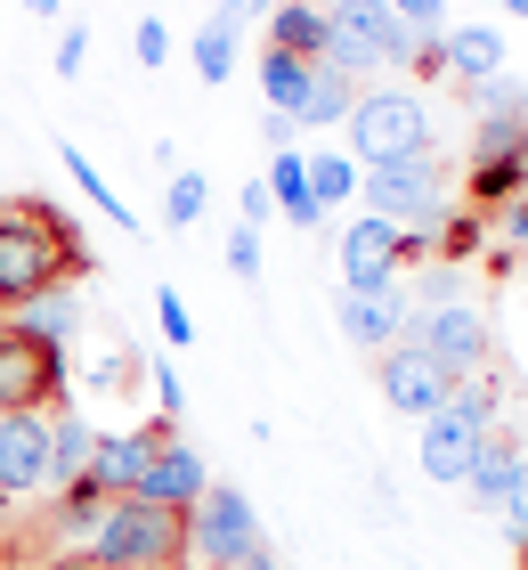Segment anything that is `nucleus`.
<instances>
[{"instance_id": "aec40b11", "label": "nucleus", "mask_w": 528, "mask_h": 570, "mask_svg": "<svg viewBox=\"0 0 528 570\" xmlns=\"http://www.w3.org/2000/svg\"><path fill=\"white\" fill-rule=\"evenodd\" d=\"M90 449H98V432L73 416V407H58V424H49V489H73L90 473Z\"/></svg>"}, {"instance_id": "0eeeda50", "label": "nucleus", "mask_w": 528, "mask_h": 570, "mask_svg": "<svg viewBox=\"0 0 528 570\" xmlns=\"http://www.w3.org/2000/svg\"><path fill=\"white\" fill-rule=\"evenodd\" d=\"M188 547L203 554V562H245L252 547H260V513H252V498H245V489H220V481H211L203 489V505L188 513Z\"/></svg>"}, {"instance_id": "a878e982", "label": "nucleus", "mask_w": 528, "mask_h": 570, "mask_svg": "<svg viewBox=\"0 0 528 570\" xmlns=\"http://www.w3.org/2000/svg\"><path fill=\"white\" fill-rule=\"evenodd\" d=\"M471 107H480V122H520L528 115V82L505 66V73H488V82H471Z\"/></svg>"}, {"instance_id": "f8f14e48", "label": "nucleus", "mask_w": 528, "mask_h": 570, "mask_svg": "<svg viewBox=\"0 0 528 570\" xmlns=\"http://www.w3.org/2000/svg\"><path fill=\"white\" fill-rule=\"evenodd\" d=\"M49 481V416H0V498H33Z\"/></svg>"}, {"instance_id": "393cba45", "label": "nucleus", "mask_w": 528, "mask_h": 570, "mask_svg": "<svg viewBox=\"0 0 528 570\" xmlns=\"http://www.w3.org/2000/svg\"><path fill=\"white\" fill-rule=\"evenodd\" d=\"M269 196H277V213L293 220V228H317L326 213L309 204V171H301V147L293 155H269Z\"/></svg>"}, {"instance_id": "dca6fc26", "label": "nucleus", "mask_w": 528, "mask_h": 570, "mask_svg": "<svg viewBox=\"0 0 528 570\" xmlns=\"http://www.w3.org/2000/svg\"><path fill=\"white\" fill-rule=\"evenodd\" d=\"M245 24H252V0H220V9L203 17V33H196V82H228V73H236V41H245Z\"/></svg>"}, {"instance_id": "6ab92c4d", "label": "nucleus", "mask_w": 528, "mask_h": 570, "mask_svg": "<svg viewBox=\"0 0 528 570\" xmlns=\"http://www.w3.org/2000/svg\"><path fill=\"white\" fill-rule=\"evenodd\" d=\"M512 473H520V449H512V440L505 432H488L480 440V456H471V505H488V513H505V498H512Z\"/></svg>"}, {"instance_id": "ea45409f", "label": "nucleus", "mask_w": 528, "mask_h": 570, "mask_svg": "<svg viewBox=\"0 0 528 570\" xmlns=\"http://www.w3.org/2000/svg\"><path fill=\"white\" fill-rule=\"evenodd\" d=\"M155 407H163V424L179 416V407H188V392H179V375H171V367H155Z\"/></svg>"}, {"instance_id": "5701e85b", "label": "nucleus", "mask_w": 528, "mask_h": 570, "mask_svg": "<svg viewBox=\"0 0 528 570\" xmlns=\"http://www.w3.org/2000/svg\"><path fill=\"white\" fill-rule=\"evenodd\" d=\"M350 107H358V82H350L341 66H326V58H317V73H309V98H301V131L350 122Z\"/></svg>"}, {"instance_id": "9d476101", "label": "nucleus", "mask_w": 528, "mask_h": 570, "mask_svg": "<svg viewBox=\"0 0 528 570\" xmlns=\"http://www.w3.org/2000/svg\"><path fill=\"white\" fill-rule=\"evenodd\" d=\"M203 489H211V464L188 449V440H155V464H147L139 498H147V505H171V513H196Z\"/></svg>"}, {"instance_id": "4be33fe9", "label": "nucleus", "mask_w": 528, "mask_h": 570, "mask_svg": "<svg viewBox=\"0 0 528 570\" xmlns=\"http://www.w3.org/2000/svg\"><path fill=\"white\" fill-rule=\"evenodd\" d=\"M269 49H293V58H326V9H309V0H277L269 9Z\"/></svg>"}, {"instance_id": "473e14b6", "label": "nucleus", "mask_w": 528, "mask_h": 570, "mask_svg": "<svg viewBox=\"0 0 528 570\" xmlns=\"http://www.w3.org/2000/svg\"><path fill=\"white\" fill-rule=\"evenodd\" d=\"M228 269H236V277H252V269H260V228H245V220L228 228Z\"/></svg>"}, {"instance_id": "2f4dec72", "label": "nucleus", "mask_w": 528, "mask_h": 570, "mask_svg": "<svg viewBox=\"0 0 528 570\" xmlns=\"http://www.w3.org/2000/svg\"><path fill=\"white\" fill-rule=\"evenodd\" d=\"M155 318H163V343H196V318H188V302H179L171 285L155 294Z\"/></svg>"}, {"instance_id": "f704fd0d", "label": "nucleus", "mask_w": 528, "mask_h": 570, "mask_svg": "<svg viewBox=\"0 0 528 570\" xmlns=\"http://www.w3.org/2000/svg\"><path fill=\"white\" fill-rule=\"evenodd\" d=\"M505 538H528V456L512 473V498H505Z\"/></svg>"}, {"instance_id": "a19ab883", "label": "nucleus", "mask_w": 528, "mask_h": 570, "mask_svg": "<svg viewBox=\"0 0 528 570\" xmlns=\"http://www.w3.org/2000/svg\"><path fill=\"white\" fill-rule=\"evenodd\" d=\"M228 570H285V562H277V554H269V547H252V554H245V562H228Z\"/></svg>"}, {"instance_id": "39448f33", "label": "nucleus", "mask_w": 528, "mask_h": 570, "mask_svg": "<svg viewBox=\"0 0 528 570\" xmlns=\"http://www.w3.org/2000/svg\"><path fill=\"white\" fill-rule=\"evenodd\" d=\"M528 188V115L520 122H480L471 131V164H464V196L471 213H496Z\"/></svg>"}, {"instance_id": "e433bc0d", "label": "nucleus", "mask_w": 528, "mask_h": 570, "mask_svg": "<svg viewBox=\"0 0 528 570\" xmlns=\"http://www.w3.org/2000/svg\"><path fill=\"white\" fill-rule=\"evenodd\" d=\"M260 139H269L277 155H293V147H301V122H293V115H277V107H269V122H260Z\"/></svg>"}, {"instance_id": "f03ea898", "label": "nucleus", "mask_w": 528, "mask_h": 570, "mask_svg": "<svg viewBox=\"0 0 528 570\" xmlns=\"http://www.w3.org/2000/svg\"><path fill=\"white\" fill-rule=\"evenodd\" d=\"M179 547H188V513L147 505V498H106V522L90 530V562H98V570L179 562Z\"/></svg>"}, {"instance_id": "4c0bfd02", "label": "nucleus", "mask_w": 528, "mask_h": 570, "mask_svg": "<svg viewBox=\"0 0 528 570\" xmlns=\"http://www.w3.org/2000/svg\"><path fill=\"white\" fill-rule=\"evenodd\" d=\"M130 375H139V351H106V358H98V383H106V392L130 383Z\"/></svg>"}, {"instance_id": "cd10ccee", "label": "nucleus", "mask_w": 528, "mask_h": 570, "mask_svg": "<svg viewBox=\"0 0 528 570\" xmlns=\"http://www.w3.org/2000/svg\"><path fill=\"white\" fill-rule=\"evenodd\" d=\"M98 522H106V498H98V489H82V481L58 489V513H49V530H58V538H90Z\"/></svg>"}, {"instance_id": "bb28decb", "label": "nucleus", "mask_w": 528, "mask_h": 570, "mask_svg": "<svg viewBox=\"0 0 528 570\" xmlns=\"http://www.w3.org/2000/svg\"><path fill=\"white\" fill-rule=\"evenodd\" d=\"M66 171H73V188H82V196L98 204L106 220H122V237H139V213H130V204H122V196H114V188H106V179H98V164H90L82 147H66Z\"/></svg>"}, {"instance_id": "f257e3e1", "label": "nucleus", "mask_w": 528, "mask_h": 570, "mask_svg": "<svg viewBox=\"0 0 528 570\" xmlns=\"http://www.w3.org/2000/svg\"><path fill=\"white\" fill-rule=\"evenodd\" d=\"M90 253L66 220H49L41 204H0V309H24L49 285L82 277Z\"/></svg>"}, {"instance_id": "49530a36", "label": "nucleus", "mask_w": 528, "mask_h": 570, "mask_svg": "<svg viewBox=\"0 0 528 570\" xmlns=\"http://www.w3.org/2000/svg\"><path fill=\"white\" fill-rule=\"evenodd\" d=\"M147 570H179V562H147Z\"/></svg>"}, {"instance_id": "7c9ffc66", "label": "nucleus", "mask_w": 528, "mask_h": 570, "mask_svg": "<svg viewBox=\"0 0 528 570\" xmlns=\"http://www.w3.org/2000/svg\"><path fill=\"white\" fill-rule=\"evenodd\" d=\"M390 17H407L422 41H439V33H447V0H390Z\"/></svg>"}, {"instance_id": "a211bd4d", "label": "nucleus", "mask_w": 528, "mask_h": 570, "mask_svg": "<svg viewBox=\"0 0 528 570\" xmlns=\"http://www.w3.org/2000/svg\"><path fill=\"white\" fill-rule=\"evenodd\" d=\"M326 66H341L358 82V73H375L382 58H375V24H366V9L358 0H341V9H326Z\"/></svg>"}, {"instance_id": "79ce46f5", "label": "nucleus", "mask_w": 528, "mask_h": 570, "mask_svg": "<svg viewBox=\"0 0 528 570\" xmlns=\"http://www.w3.org/2000/svg\"><path fill=\"white\" fill-rule=\"evenodd\" d=\"M58 570H98V562H90V554H66V562H58Z\"/></svg>"}, {"instance_id": "6e6552de", "label": "nucleus", "mask_w": 528, "mask_h": 570, "mask_svg": "<svg viewBox=\"0 0 528 570\" xmlns=\"http://www.w3.org/2000/svg\"><path fill=\"white\" fill-rule=\"evenodd\" d=\"M399 262H407V228H390L375 213H358L341 228V294H390Z\"/></svg>"}, {"instance_id": "58836bf2", "label": "nucleus", "mask_w": 528, "mask_h": 570, "mask_svg": "<svg viewBox=\"0 0 528 570\" xmlns=\"http://www.w3.org/2000/svg\"><path fill=\"white\" fill-rule=\"evenodd\" d=\"M277 213V196H269V179H245V228H260Z\"/></svg>"}, {"instance_id": "412c9836", "label": "nucleus", "mask_w": 528, "mask_h": 570, "mask_svg": "<svg viewBox=\"0 0 528 570\" xmlns=\"http://www.w3.org/2000/svg\"><path fill=\"white\" fill-rule=\"evenodd\" d=\"M252 73H260V98H269L277 115H293V122H301V98H309V73H317V66L293 58V49H260V66H252Z\"/></svg>"}, {"instance_id": "f3484780", "label": "nucleus", "mask_w": 528, "mask_h": 570, "mask_svg": "<svg viewBox=\"0 0 528 570\" xmlns=\"http://www.w3.org/2000/svg\"><path fill=\"white\" fill-rule=\"evenodd\" d=\"M9 326L33 334V343H49V351H66L73 334H82V294H73V285H49V294H33Z\"/></svg>"}, {"instance_id": "4468645a", "label": "nucleus", "mask_w": 528, "mask_h": 570, "mask_svg": "<svg viewBox=\"0 0 528 570\" xmlns=\"http://www.w3.org/2000/svg\"><path fill=\"white\" fill-rule=\"evenodd\" d=\"M407 294L390 285V294H341V334H350L358 351H399L407 343Z\"/></svg>"}, {"instance_id": "72a5a7b5", "label": "nucleus", "mask_w": 528, "mask_h": 570, "mask_svg": "<svg viewBox=\"0 0 528 570\" xmlns=\"http://www.w3.org/2000/svg\"><path fill=\"white\" fill-rule=\"evenodd\" d=\"M130 49H139V66H163V58H171V24H163V17H147Z\"/></svg>"}, {"instance_id": "b1692460", "label": "nucleus", "mask_w": 528, "mask_h": 570, "mask_svg": "<svg viewBox=\"0 0 528 570\" xmlns=\"http://www.w3.org/2000/svg\"><path fill=\"white\" fill-rule=\"evenodd\" d=\"M301 171H309V204H317V213H326V204H350V196H358V155H341V147L301 155Z\"/></svg>"}, {"instance_id": "9b49d317", "label": "nucleus", "mask_w": 528, "mask_h": 570, "mask_svg": "<svg viewBox=\"0 0 528 570\" xmlns=\"http://www.w3.org/2000/svg\"><path fill=\"white\" fill-rule=\"evenodd\" d=\"M488 424L456 416V407H439V416H422V473H431L439 489H464L471 481V456H480Z\"/></svg>"}, {"instance_id": "7ed1b4c3", "label": "nucleus", "mask_w": 528, "mask_h": 570, "mask_svg": "<svg viewBox=\"0 0 528 570\" xmlns=\"http://www.w3.org/2000/svg\"><path fill=\"white\" fill-rule=\"evenodd\" d=\"M350 155L366 164H407V155H431V107L415 90H358L350 107Z\"/></svg>"}, {"instance_id": "c03bdc74", "label": "nucleus", "mask_w": 528, "mask_h": 570, "mask_svg": "<svg viewBox=\"0 0 528 570\" xmlns=\"http://www.w3.org/2000/svg\"><path fill=\"white\" fill-rule=\"evenodd\" d=\"M512 554H520V570H528V538H512Z\"/></svg>"}, {"instance_id": "c85d7f7f", "label": "nucleus", "mask_w": 528, "mask_h": 570, "mask_svg": "<svg viewBox=\"0 0 528 570\" xmlns=\"http://www.w3.org/2000/svg\"><path fill=\"white\" fill-rule=\"evenodd\" d=\"M203 196H211V179H203V171H171V188H163V220H171V228H196V220H203Z\"/></svg>"}, {"instance_id": "c756f323", "label": "nucleus", "mask_w": 528, "mask_h": 570, "mask_svg": "<svg viewBox=\"0 0 528 570\" xmlns=\"http://www.w3.org/2000/svg\"><path fill=\"white\" fill-rule=\"evenodd\" d=\"M496 269H512L520 253H528V196H512V204H496Z\"/></svg>"}, {"instance_id": "37998d69", "label": "nucleus", "mask_w": 528, "mask_h": 570, "mask_svg": "<svg viewBox=\"0 0 528 570\" xmlns=\"http://www.w3.org/2000/svg\"><path fill=\"white\" fill-rule=\"evenodd\" d=\"M24 9H33V17H58V0H24Z\"/></svg>"}, {"instance_id": "20e7f679", "label": "nucleus", "mask_w": 528, "mask_h": 570, "mask_svg": "<svg viewBox=\"0 0 528 570\" xmlns=\"http://www.w3.org/2000/svg\"><path fill=\"white\" fill-rule=\"evenodd\" d=\"M407 343L431 358V367L447 383H471V375H488V358H496V334L480 309H464V302H447V309H415L407 318Z\"/></svg>"}, {"instance_id": "2eb2a0df", "label": "nucleus", "mask_w": 528, "mask_h": 570, "mask_svg": "<svg viewBox=\"0 0 528 570\" xmlns=\"http://www.w3.org/2000/svg\"><path fill=\"white\" fill-rule=\"evenodd\" d=\"M439 73H456V82H488V73H505V33L496 24H447L439 33Z\"/></svg>"}, {"instance_id": "423d86ee", "label": "nucleus", "mask_w": 528, "mask_h": 570, "mask_svg": "<svg viewBox=\"0 0 528 570\" xmlns=\"http://www.w3.org/2000/svg\"><path fill=\"white\" fill-rule=\"evenodd\" d=\"M49 400H66V351L0 326V416H41Z\"/></svg>"}, {"instance_id": "a18cd8bd", "label": "nucleus", "mask_w": 528, "mask_h": 570, "mask_svg": "<svg viewBox=\"0 0 528 570\" xmlns=\"http://www.w3.org/2000/svg\"><path fill=\"white\" fill-rule=\"evenodd\" d=\"M505 9H512V17H528V0H505Z\"/></svg>"}, {"instance_id": "1a4fd4ad", "label": "nucleus", "mask_w": 528, "mask_h": 570, "mask_svg": "<svg viewBox=\"0 0 528 570\" xmlns=\"http://www.w3.org/2000/svg\"><path fill=\"white\" fill-rule=\"evenodd\" d=\"M155 440H171V424H155V432H106L98 449H90L82 489H98V498H139V481H147V464H155Z\"/></svg>"}, {"instance_id": "ddd939ff", "label": "nucleus", "mask_w": 528, "mask_h": 570, "mask_svg": "<svg viewBox=\"0 0 528 570\" xmlns=\"http://www.w3.org/2000/svg\"><path fill=\"white\" fill-rule=\"evenodd\" d=\"M382 400L399 407V416L422 424V416H439V407H447V375H439L415 343H399V351H382Z\"/></svg>"}, {"instance_id": "c9c22d12", "label": "nucleus", "mask_w": 528, "mask_h": 570, "mask_svg": "<svg viewBox=\"0 0 528 570\" xmlns=\"http://www.w3.org/2000/svg\"><path fill=\"white\" fill-rule=\"evenodd\" d=\"M82 58H90V33L66 24V33H58V73H82Z\"/></svg>"}]
</instances>
